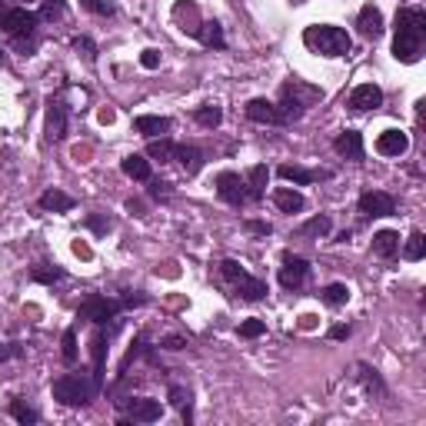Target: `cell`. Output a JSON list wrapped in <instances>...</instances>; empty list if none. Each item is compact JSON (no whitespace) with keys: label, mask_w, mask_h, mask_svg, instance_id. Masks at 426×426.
Segmentation results:
<instances>
[{"label":"cell","mask_w":426,"mask_h":426,"mask_svg":"<svg viewBox=\"0 0 426 426\" xmlns=\"http://www.w3.org/2000/svg\"><path fill=\"white\" fill-rule=\"evenodd\" d=\"M426 44V13L420 7L396 11V34H393V57L403 63H416Z\"/></svg>","instance_id":"cell-1"},{"label":"cell","mask_w":426,"mask_h":426,"mask_svg":"<svg viewBox=\"0 0 426 426\" xmlns=\"http://www.w3.org/2000/svg\"><path fill=\"white\" fill-rule=\"evenodd\" d=\"M303 44L316 51L320 57H343V53H350L353 40L350 34L343 30V27H333V24H314L303 30Z\"/></svg>","instance_id":"cell-2"},{"label":"cell","mask_w":426,"mask_h":426,"mask_svg":"<svg viewBox=\"0 0 426 426\" xmlns=\"http://www.w3.org/2000/svg\"><path fill=\"white\" fill-rule=\"evenodd\" d=\"M97 380L84 373H67L60 380H53V400L63 403V406H87L97 393Z\"/></svg>","instance_id":"cell-3"},{"label":"cell","mask_w":426,"mask_h":426,"mask_svg":"<svg viewBox=\"0 0 426 426\" xmlns=\"http://www.w3.org/2000/svg\"><path fill=\"white\" fill-rule=\"evenodd\" d=\"M314 101H323V93H320L316 87H306V84H300V80H290V84H283V97H280V107H276V113H280V124L300 120L303 110H306Z\"/></svg>","instance_id":"cell-4"},{"label":"cell","mask_w":426,"mask_h":426,"mask_svg":"<svg viewBox=\"0 0 426 426\" xmlns=\"http://www.w3.org/2000/svg\"><path fill=\"white\" fill-rule=\"evenodd\" d=\"M120 306L124 303L117 300H107V297H87V300L80 303V310H77V320H90V323H107V320H113V316L120 314Z\"/></svg>","instance_id":"cell-5"},{"label":"cell","mask_w":426,"mask_h":426,"mask_svg":"<svg viewBox=\"0 0 426 426\" xmlns=\"http://www.w3.org/2000/svg\"><path fill=\"white\" fill-rule=\"evenodd\" d=\"M217 193H220V200H226L230 207H243V203H247V180L237 174H220L217 176Z\"/></svg>","instance_id":"cell-6"},{"label":"cell","mask_w":426,"mask_h":426,"mask_svg":"<svg viewBox=\"0 0 426 426\" xmlns=\"http://www.w3.org/2000/svg\"><path fill=\"white\" fill-rule=\"evenodd\" d=\"M0 27H4L11 37H20V34H34V27H37V13L24 11V7L4 11V17H0Z\"/></svg>","instance_id":"cell-7"},{"label":"cell","mask_w":426,"mask_h":426,"mask_svg":"<svg viewBox=\"0 0 426 426\" xmlns=\"http://www.w3.org/2000/svg\"><path fill=\"white\" fill-rule=\"evenodd\" d=\"M306 276H310V260H303V257H287L280 266V283L287 290H300Z\"/></svg>","instance_id":"cell-8"},{"label":"cell","mask_w":426,"mask_h":426,"mask_svg":"<svg viewBox=\"0 0 426 426\" xmlns=\"http://www.w3.org/2000/svg\"><path fill=\"white\" fill-rule=\"evenodd\" d=\"M360 213H366V217H393L396 200L389 193H383V190H370V193L360 197Z\"/></svg>","instance_id":"cell-9"},{"label":"cell","mask_w":426,"mask_h":426,"mask_svg":"<svg viewBox=\"0 0 426 426\" xmlns=\"http://www.w3.org/2000/svg\"><path fill=\"white\" fill-rule=\"evenodd\" d=\"M383 103V90L376 84H360V87L350 93V110L356 113H366V110H376Z\"/></svg>","instance_id":"cell-10"},{"label":"cell","mask_w":426,"mask_h":426,"mask_svg":"<svg viewBox=\"0 0 426 426\" xmlns=\"http://www.w3.org/2000/svg\"><path fill=\"white\" fill-rule=\"evenodd\" d=\"M406 150H410V137L403 130H383L376 137V153H383V157H403Z\"/></svg>","instance_id":"cell-11"},{"label":"cell","mask_w":426,"mask_h":426,"mask_svg":"<svg viewBox=\"0 0 426 426\" xmlns=\"http://www.w3.org/2000/svg\"><path fill=\"white\" fill-rule=\"evenodd\" d=\"M67 137V107L60 101L47 103V140L51 143H60Z\"/></svg>","instance_id":"cell-12"},{"label":"cell","mask_w":426,"mask_h":426,"mask_svg":"<svg viewBox=\"0 0 426 426\" xmlns=\"http://www.w3.org/2000/svg\"><path fill=\"white\" fill-rule=\"evenodd\" d=\"M134 127H137V134H143L147 140H157V137H167V134H170V120H167V117H157V113L134 117Z\"/></svg>","instance_id":"cell-13"},{"label":"cell","mask_w":426,"mask_h":426,"mask_svg":"<svg viewBox=\"0 0 426 426\" xmlns=\"http://www.w3.org/2000/svg\"><path fill=\"white\" fill-rule=\"evenodd\" d=\"M174 20L180 24V30H183V34H190V37H197V34H200L203 20L197 17V7H193L190 0H180V4L174 7Z\"/></svg>","instance_id":"cell-14"},{"label":"cell","mask_w":426,"mask_h":426,"mask_svg":"<svg viewBox=\"0 0 426 426\" xmlns=\"http://www.w3.org/2000/svg\"><path fill=\"white\" fill-rule=\"evenodd\" d=\"M276 174L283 176V180H293V183H300V187H306V183H316V180H330V170H303V167H293V163H283Z\"/></svg>","instance_id":"cell-15"},{"label":"cell","mask_w":426,"mask_h":426,"mask_svg":"<svg viewBox=\"0 0 426 426\" xmlns=\"http://www.w3.org/2000/svg\"><path fill=\"white\" fill-rule=\"evenodd\" d=\"M356 27H360L363 37H370V40L380 37V34H383V13H380V7L366 4L363 11H360V17H356Z\"/></svg>","instance_id":"cell-16"},{"label":"cell","mask_w":426,"mask_h":426,"mask_svg":"<svg viewBox=\"0 0 426 426\" xmlns=\"http://www.w3.org/2000/svg\"><path fill=\"white\" fill-rule=\"evenodd\" d=\"M333 147H337V153L347 157V160H363V137H360L356 130H343Z\"/></svg>","instance_id":"cell-17"},{"label":"cell","mask_w":426,"mask_h":426,"mask_svg":"<svg viewBox=\"0 0 426 426\" xmlns=\"http://www.w3.org/2000/svg\"><path fill=\"white\" fill-rule=\"evenodd\" d=\"M233 290H237V297H243V300H264L266 297V283L257 280V276H250L247 270L233 280Z\"/></svg>","instance_id":"cell-18"},{"label":"cell","mask_w":426,"mask_h":426,"mask_svg":"<svg viewBox=\"0 0 426 426\" xmlns=\"http://www.w3.org/2000/svg\"><path fill=\"white\" fill-rule=\"evenodd\" d=\"M127 413L134 423H153V420H160V403L157 400H130L127 403Z\"/></svg>","instance_id":"cell-19"},{"label":"cell","mask_w":426,"mask_h":426,"mask_svg":"<svg viewBox=\"0 0 426 426\" xmlns=\"http://www.w3.org/2000/svg\"><path fill=\"white\" fill-rule=\"evenodd\" d=\"M247 117H250L253 124H280V113H276V103L264 101V97H257V101L247 103Z\"/></svg>","instance_id":"cell-20"},{"label":"cell","mask_w":426,"mask_h":426,"mask_svg":"<svg viewBox=\"0 0 426 426\" xmlns=\"http://www.w3.org/2000/svg\"><path fill=\"white\" fill-rule=\"evenodd\" d=\"M373 253L376 257H383V260L396 257V253H400V233H393V230H380V233H373Z\"/></svg>","instance_id":"cell-21"},{"label":"cell","mask_w":426,"mask_h":426,"mask_svg":"<svg viewBox=\"0 0 426 426\" xmlns=\"http://www.w3.org/2000/svg\"><path fill=\"white\" fill-rule=\"evenodd\" d=\"M273 203H276V207H280L283 213H300L303 207H306L303 193H297V190H287V187L273 190Z\"/></svg>","instance_id":"cell-22"},{"label":"cell","mask_w":426,"mask_h":426,"mask_svg":"<svg viewBox=\"0 0 426 426\" xmlns=\"http://www.w3.org/2000/svg\"><path fill=\"white\" fill-rule=\"evenodd\" d=\"M107 330H97L93 333V340H90V353H93V380L97 383H103V350H107Z\"/></svg>","instance_id":"cell-23"},{"label":"cell","mask_w":426,"mask_h":426,"mask_svg":"<svg viewBox=\"0 0 426 426\" xmlns=\"http://www.w3.org/2000/svg\"><path fill=\"white\" fill-rule=\"evenodd\" d=\"M40 207H44V210H53V213H67V210H74V197L63 193V190H47V193L40 197Z\"/></svg>","instance_id":"cell-24"},{"label":"cell","mask_w":426,"mask_h":426,"mask_svg":"<svg viewBox=\"0 0 426 426\" xmlns=\"http://www.w3.org/2000/svg\"><path fill=\"white\" fill-rule=\"evenodd\" d=\"M124 174L130 176V180H150V160L147 157H140V153H130V157H124Z\"/></svg>","instance_id":"cell-25"},{"label":"cell","mask_w":426,"mask_h":426,"mask_svg":"<svg viewBox=\"0 0 426 426\" xmlns=\"http://www.w3.org/2000/svg\"><path fill=\"white\" fill-rule=\"evenodd\" d=\"M174 157L180 163H183V170H187L190 176L193 174H200V167H203V153L197 150V147H183V143H180V147H174Z\"/></svg>","instance_id":"cell-26"},{"label":"cell","mask_w":426,"mask_h":426,"mask_svg":"<svg viewBox=\"0 0 426 426\" xmlns=\"http://www.w3.org/2000/svg\"><path fill=\"white\" fill-rule=\"evenodd\" d=\"M266 180H270V170H266L264 163H260V167H253L250 176H247V200H260V197H264Z\"/></svg>","instance_id":"cell-27"},{"label":"cell","mask_w":426,"mask_h":426,"mask_svg":"<svg viewBox=\"0 0 426 426\" xmlns=\"http://www.w3.org/2000/svg\"><path fill=\"white\" fill-rule=\"evenodd\" d=\"M197 40H200V44H207V47H217V51H224V47H226L224 27L217 24V20H207V24H200V34H197Z\"/></svg>","instance_id":"cell-28"},{"label":"cell","mask_w":426,"mask_h":426,"mask_svg":"<svg viewBox=\"0 0 426 426\" xmlns=\"http://www.w3.org/2000/svg\"><path fill=\"white\" fill-rule=\"evenodd\" d=\"M193 120H197V124L200 127H220V120H224V110H220V107H217V103H203V107H197V110H193Z\"/></svg>","instance_id":"cell-29"},{"label":"cell","mask_w":426,"mask_h":426,"mask_svg":"<svg viewBox=\"0 0 426 426\" xmlns=\"http://www.w3.org/2000/svg\"><path fill=\"white\" fill-rule=\"evenodd\" d=\"M320 297H323L326 306H343V303L350 300V287L347 283H330V287L320 290Z\"/></svg>","instance_id":"cell-30"},{"label":"cell","mask_w":426,"mask_h":426,"mask_svg":"<svg viewBox=\"0 0 426 426\" xmlns=\"http://www.w3.org/2000/svg\"><path fill=\"white\" fill-rule=\"evenodd\" d=\"M423 253H426V237L420 233V230H413V233H410V240H406V247H403V257L416 264V260H423Z\"/></svg>","instance_id":"cell-31"},{"label":"cell","mask_w":426,"mask_h":426,"mask_svg":"<svg viewBox=\"0 0 426 426\" xmlns=\"http://www.w3.org/2000/svg\"><path fill=\"white\" fill-rule=\"evenodd\" d=\"M333 230V224H330V217H314L310 224L300 226V237H326Z\"/></svg>","instance_id":"cell-32"},{"label":"cell","mask_w":426,"mask_h":426,"mask_svg":"<svg viewBox=\"0 0 426 426\" xmlns=\"http://www.w3.org/2000/svg\"><path fill=\"white\" fill-rule=\"evenodd\" d=\"M63 13H67V4H63V0H44V7H40L37 20H47V24H53V20H60Z\"/></svg>","instance_id":"cell-33"},{"label":"cell","mask_w":426,"mask_h":426,"mask_svg":"<svg viewBox=\"0 0 426 426\" xmlns=\"http://www.w3.org/2000/svg\"><path fill=\"white\" fill-rule=\"evenodd\" d=\"M11 416L17 420V423H24V426H34V423L40 420L37 410H30V406H24L20 400H13V403H11Z\"/></svg>","instance_id":"cell-34"},{"label":"cell","mask_w":426,"mask_h":426,"mask_svg":"<svg viewBox=\"0 0 426 426\" xmlns=\"http://www.w3.org/2000/svg\"><path fill=\"white\" fill-rule=\"evenodd\" d=\"M77 330H63V363L74 366L77 363Z\"/></svg>","instance_id":"cell-35"},{"label":"cell","mask_w":426,"mask_h":426,"mask_svg":"<svg viewBox=\"0 0 426 426\" xmlns=\"http://www.w3.org/2000/svg\"><path fill=\"white\" fill-rule=\"evenodd\" d=\"M84 4V11L97 13V17H113L117 13V4L113 0H80Z\"/></svg>","instance_id":"cell-36"},{"label":"cell","mask_w":426,"mask_h":426,"mask_svg":"<svg viewBox=\"0 0 426 426\" xmlns=\"http://www.w3.org/2000/svg\"><path fill=\"white\" fill-rule=\"evenodd\" d=\"M147 153H150L153 160H170V157H174V143H170L167 137L150 140V147H147Z\"/></svg>","instance_id":"cell-37"},{"label":"cell","mask_w":426,"mask_h":426,"mask_svg":"<svg viewBox=\"0 0 426 426\" xmlns=\"http://www.w3.org/2000/svg\"><path fill=\"white\" fill-rule=\"evenodd\" d=\"M170 403H174L176 410H183V420L190 423V389H183V387H170Z\"/></svg>","instance_id":"cell-38"},{"label":"cell","mask_w":426,"mask_h":426,"mask_svg":"<svg viewBox=\"0 0 426 426\" xmlns=\"http://www.w3.org/2000/svg\"><path fill=\"white\" fill-rule=\"evenodd\" d=\"M264 333H266L264 320H243V323H240V337L243 340H257V337H264Z\"/></svg>","instance_id":"cell-39"},{"label":"cell","mask_w":426,"mask_h":426,"mask_svg":"<svg viewBox=\"0 0 426 426\" xmlns=\"http://www.w3.org/2000/svg\"><path fill=\"white\" fill-rule=\"evenodd\" d=\"M74 47H77V53H84V60H87V63L97 60V47H93V40H90V37H77Z\"/></svg>","instance_id":"cell-40"},{"label":"cell","mask_w":426,"mask_h":426,"mask_svg":"<svg viewBox=\"0 0 426 426\" xmlns=\"http://www.w3.org/2000/svg\"><path fill=\"white\" fill-rule=\"evenodd\" d=\"M30 276H34L37 283H53V280H63V270H57V266H53V270H40V266H37Z\"/></svg>","instance_id":"cell-41"},{"label":"cell","mask_w":426,"mask_h":426,"mask_svg":"<svg viewBox=\"0 0 426 426\" xmlns=\"http://www.w3.org/2000/svg\"><path fill=\"white\" fill-rule=\"evenodd\" d=\"M220 273H224V280H230V283H233V280L243 273V266H240L237 260H224V264H220Z\"/></svg>","instance_id":"cell-42"},{"label":"cell","mask_w":426,"mask_h":426,"mask_svg":"<svg viewBox=\"0 0 426 426\" xmlns=\"http://www.w3.org/2000/svg\"><path fill=\"white\" fill-rule=\"evenodd\" d=\"M13 47H17L20 53H34L37 51V40L30 37V34H20V37H13Z\"/></svg>","instance_id":"cell-43"},{"label":"cell","mask_w":426,"mask_h":426,"mask_svg":"<svg viewBox=\"0 0 426 426\" xmlns=\"http://www.w3.org/2000/svg\"><path fill=\"white\" fill-rule=\"evenodd\" d=\"M140 63H143L147 70H157V67H160V51H143L140 53Z\"/></svg>","instance_id":"cell-44"},{"label":"cell","mask_w":426,"mask_h":426,"mask_svg":"<svg viewBox=\"0 0 426 426\" xmlns=\"http://www.w3.org/2000/svg\"><path fill=\"white\" fill-rule=\"evenodd\" d=\"M187 347V340L183 337H167L163 340V350H183Z\"/></svg>","instance_id":"cell-45"},{"label":"cell","mask_w":426,"mask_h":426,"mask_svg":"<svg viewBox=\"0 0 426 426\" xmlns=\"http://www.w3.org/2000/svg\"><path fill=\"white\" fill-rule=\"evenodd\" d=\"M87 224L93 226V230H97V233H107V230H110V220H103V217H90Z\"/></svg>","instance_id":"cell-46"},{"label":"cell","mask_w":426,"mask_h":426,"mask_svg":"<svg viewBox=\"0 0 426 426\" xmlns=\"http://www.w3.org/2000/svg\"><path fill=\"white\" fill-rule=\"evenodd\" d=\"M17 347H13V343H0V363H4V360H11V356H17Z\"/></svg>","instance_id":"cell-47"},{"label":"cell","mask_w":426,"mask_h":426,"mask_svg":"<svg viewBox=\"0 0 426 426\" xmlns=\"http://www.w3.org/2000/svg\"><path fill=\"white\" fill-rule=\"evenodd\" d=\"M350 333H353L350 326H333V330H330V337H333V340H347Z\"/></svg>","instance_id":"cell-48"},{"label":"cell","mask_w":426,"mask_h":426,"mask_svg":"<svg viewBox=\"0 0 426 426\" xmlns=\"http://www.w3.org/2000/svg\"><path fill=\"white\" fill-rule=\"evenodd\" d=\"M247 230H253V233H270V224H260V220H250V224H247Z\"/></svg>","instance_id":"cell-49"},{"label":"cell","mask_w":426,"mask_h":426,"mask_svg":"<svg viewBox=\"0 0 426 426\" xmlns=\"http://www.w3.org/2000/svg\"><path fill=\"white\" fill-rule=\"evenodd\" d=\"M167 193H170V190H167V183H153V187H150V197H157V200H160V197H167Z\"/></svg>","instance_id":"cell-50"},{"label":"cell","mask_w":426,"mask_h":426,"mask_svg":"<svg viewBox=\"0 0 426 426\" xmlns=\"http://www.w3.org/2000/svg\"><path fill=\"white\" fill-rule=\"evenodd\" d=\"M74 253H77V257H84V260H90V247H87V243H80V240L74 243Z\"/></svg>","instance_id":"cell-51"},{"label":"cell","mask_w":426,"mask_h":426,"mask_svg":"<svg viewBox=\"0 0 426 426\" xmlns=\"http://www.w3.org/2000/svg\"><path fill=\"white\" fill-rule=\"evenodd\" d=\"M300 326H303V330H310V326H316V316H310V314L300 316Z\"/></svg>","instance_id":"cell-52"},{"label":"cell","mask_w":426,"mask_h":426,"mask_svg":"<svg viewBox=\"0 0 426 426\" xmlns=\"http://www.w3.org/2000/svg\"><path fill=\"white\" fill-rule=\"evenodd\" d=\"M0 17H4V4H0Z\"/></svg>","instance_id":"cell-53"},{"label":"cell","mask_w":426,"mask_h":426,"mask_svg":"<svg viewBox=\"0 0 426 426\" xmlns=\"http://www.w3.org/2000/svg\"><path fill=\"white\" fill-rule=\"evenodd\" d=\"M0 60H4V53H0Z\"/></svg>","instance_id":"cell-54"}]
</instances>
